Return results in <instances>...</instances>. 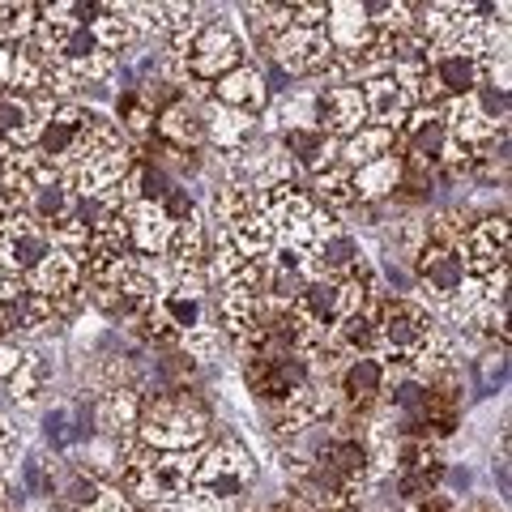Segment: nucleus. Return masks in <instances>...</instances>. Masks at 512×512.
Segmentation results:
<instances>
[{"instance_id":"393cba45","label":"nucleus","mask_w":512,"mask_h":512,"mask_svg":"<svg viewBox=\"0 0 512 512\" xmlns=\"http://www.w3.org/2000/svg\"><path fill=\"white\" fill-rule=\"evenodd\" d=\"M73 205H77V197L56 180V184H47V188H35V192H30L26 214L47 231V227H56V222L69 218V214H73Z\"/></svg>"},{"instance_id":"c756f323","label":"nucleus","mask_w":512,"mask_h":512,"mask_svg":"<svg viewBox=\"0 0 512 512\" xmlns=\"http://www.w3.org/2000/svg\"><path fill=\"white\" fill-rule=\"evenodd\" d=\"M158 210L167 214V222H171V227H180V222H188L192 214H201V210H197V201H192V192H188L184 184H180V188H171L167 197L158 201Z\"/></svg>"},{"instance_id":"20e7f679","label":"nucleus","mask_w":512,"mask_h":512,"mask_svg":"<svg viewBox=\"0 0 512 512\" xmlns=\"http://www.w3.org/2000/svg\"><path fill=\"white\" fill-rule=\"evenodd\" d=\"M244 380H248V389L261 406H278V402H286V397H295L299 389L316 384L312 367L303 355H248Z\"/></svg>"},{"instance_id":"e433bc0d","label":"nucleus","mask_w":512,"mask_h":512,"mask_svg":"<svg viewBox=\"0 0 512 512\" xmlns=\"http://www.w3.org/2000/svg\"><path fill=\"white\" fill-rule=\"evenodd\" d=\"M137 512H154V508H137Z\"/></svg>"},{"instance_id":"72a5a7b5","label":"nucleus","mask_w":512,"mask_h":512,"mask_svg":"<svg viewBox=\"0 0 512 512\" xmlns=\"http://www.w3.org/2000/svg\"><path fill=\"white\" fill-rule=\"evenodd\" d=\"M9 73H13V47L0 43V90L9 86Z\"/></svg>"},{"instance_id":"7ed1b4c3","label":"nucleus","mask_w":512,"mask_h":512,"mask_svg":"<svg viewBox=\"0 0 512 512\" xmlns=\"http://www.w3.org/2000/svg\"><path fill=\"white\" fill-rule=\"evenodd\" d=\"M248 56V47L244 39H239V30L231 22H205L197 30V39H192L188 47V56H184V73H188V82H201V86H214L222 73H231L239 69Z\"/></svg>"},{"instance_id":"423d86ee","label":"nucleus","mask_w":512,"mask_h":512,"mask_svg":"<svg viewBox=\"0 0 512 512\" xmlns=\"http://www.w3.org/2000/svg\"><path fill=\"white\" fill-rule=\"evenodd\" d=\"M457 248H461V261H466L470 278L500 274V269H508V218L491 214L483 222H466Z\"/></svg>"},{"instance_id":"9d476101","label":"nucleus","mask_w":512,"mask_h":512,"mask_svg":"<svg viewBox=\"0 0 512 512\" xmlns=\"http://www.w3.org/2000/svg\"><path fill=\"white\" fill-rule=\"evenodd\" d=\"M359 265H363L359 239L338 227L308 252V261H303V278H350Z\"/></svg>"},{"instance_id":"a211bd4d","label":"nucleus","mask_w":512,"mask_h":512,"mask_svg":"<svg viewBox=\"0 0 512 512\" xmlns=\"http://www.w3.org/2000/svg\"><path fill=\"white\" fill-rule=\"evenodd\" d=\"M256 133V116L248 111H235V107H222V103H205V141H214L227 154H235L244 141H252Z\"/></svg>"},{"instance_id":"c85d7f7f","label":"nucleus","mask_w":512,"mask_h":512,"mask_svg":"<svg viewBox=\"0 0 512 512\" xmlns=\"http://www.w3.org/2000/svg\"><path fill=\"white\" fill-rule=\"evenodd\" d=\"M222 329L218 325H201V329H192V333H184L180 338V346L188 350V359H214L218 350H222Z\"/></svg>"},{"instance_id":"cd10ccee","label":"nucleus","mask_w":512,"mask_h":512,"mask_svg":"<svg viewBox=\"0 0 512 512\" xmlns=\"http://www.w3.org/2000/svg\"><path fill=\"white\" fill-rule=\"evenodd\" d=\"M43 440L52 444V448H69V444L82 440V431L73 427V410L56 406L52 414H47V419H43Z\"/></svg>"},{"instance_id":"f257e3e1","label":"nucleus","mask_w":512,"mask_h":512,"mask_svg":"<svg viewBox=\"0 0 512 512\" xmlns=\"http://www.w3.org/2000/svg\"><path fill=\"white\" fill-rule=\"evenodd\" d=\"M256 478V461L244 444L235 436H222L214 444L201 448V461H197V478H192V491L210 495L218 504H235L239 495L252 487Z\"/></svg>"},{"instance_id":"aec40b11","label":"nucleus","mask_w":512,"mask_h":512,"mask_svg":"<svg viewBox=\"0 0 512 512\" xmlns=\"http://www.w3.org/2000/svg\"><path fill=\"white\" fill-rule=\"evenodd\" d=\"M397 150H402L397 133H389V128H376V124H363L359 133H350V137L342 141L338 163L350 167V171H359V167L376 163V158H384V154H397Z\"/></svg>"},{"instance_id":"f03ea898","label":"nucleus","mask_w":512,"mask_h":512,"mask_svg":"<svg viewBox=\"0 0 512 512\" xmlns=\"http://www.w3.org/2000/svg\"><path fill=\"white\" fill-rule=\"evenodd\" d=\"M410 278H414V291H419L423 308L440 312L444 303L461 291V282L470 278V269L461 261L457 244H440V239L423 235V248L414 252V261H410Z\"/></svg>"},{"instance_id":"4c0bfd02","label":"nucleus","mask_w":512,"mask_h":512,"mask_svg":"<svg viewBox=\"0 0 512 512\" xmlns=\"http://www.w3.org/2000/svg\"><path fill=\"white\" fill-rule=\"evenodd\" d=\"M0 278H5V274H0Z\"/></svg>"},{"instance_id":"b1692460","label":"nucleus","mask_w":512,"mask_h":512,"mask_svg":"<svg viewBox=\"0 0 512 512\" xmlns=\"http://www.w3.org/2000/svg\"><path fill=\"white\" fill-rule=\"evenodd\" d=\"M308 197L316 205H325V210H346V205H355V171L333 163L325 167L320 175H312V192Z\"/></svg>"},{"instance_id":"2eb2a0df","label":"nucleus","mask_w":512,"mask_h":512,"mask_svg":"<svg viewBox=\"0 0 512 512\" xmlns=\"http://www.w3.org/2000/svg\"><path fill=\"white\" fill-rule=\"evenodd\" d=\"M483 77H487L483 60H474V56H436V52H431V82H436L444 103L474 94Z\"/></svg>"},{"instance_id":"0eeeda50","label":"nucleus","mask_w":512,"mask_h":512,"mask_svg":"<svg viewBox=\"0 0 512 512\" xmlns=\"http://www.w3.org/2000/svg\"><path fill=\"white\" fill-rule=\"evenodd\" d=\"M384 384H389V363L380 355H355L338 367V389L346 410L355 414H372L384 397Z\"/></svg>"},{"instance_id":"bb28decb","label":"nucleus","mask_w":512,"mask_h":512,"mask_svg":"<svg viewBox=\"0 0 512 512\" xmlns=\"http://www.w3.org/2000/svg\"><path fill=\"white\" fill-rule=\"evenodd\" d=\"M423 235H427V227L419 218H389V227H384V248H389V261H393V256L414 261V252L423 248Z\"/></svg>"},{"instance_id":"a878e982","label":"nucleus","mask_w":512,"mask_h":512,"mask_svg":"<svg viewBox=\"0 0 512 512\" xmlns=\"http://www.w3.org/2000/svg\"><path fill=\"white\" fill-rule=\"evenodd\" d=\"M47 380H52V363H47L43 355H26V363L5 384H9V397L18 406H35L39 397L47 393Z\"/></svg>"},{"instance_id":"9b49d317","label":"nucleus","mask_w":512,"mask_h":512,"mask_svg":"<svg viewBox=\"0 0 512 512\" xmlns=\"http://www.w3.org/2000/svg\"><path fill=\"white\" fill-rule=\"evenodd\" d=\"M210 99L222 103V107H235V111H248V116H256V111L269 107V90H265V77L256 64H239V69L222 73L218 82L210 86Z\"/></svg>"},{"instance_id":"6ab92c4d","label":"nucleus","mask_w":512,"mask_h":512,"mask_svg":"<svg viewBox=\"0 0 512 512\" xmlns=\"http://www.w3.org/2000/svg\"><path fill=\"white\" fill-rule=\"evenodd\" d=\"M35 137H39V116L30 107V99H22L13 90H0V141L9 150H26V146H35Z\"/></svg>"},{"instance_id":"f704fd0d","label":"nucleus","mask_w":512,"mask_h":512,"mask_svg":"<svg viewBox=\"0 0 512 512\" xmlns=\"http://www.w3.org/2000/svg\"><path fill=\"white\" fill-rule=\"evenodd\" d=\"M5 338H13V308L0 303V342H5Z\"/></svg>"},{"instance_id":"5701e85b","label":"nucleus","mask_w":512,"mask_h":512,"mask_svg":"<svg viewBox=\"0 0 512 512\" xmlns=\"http://www.w3.org/2000/svg\"><path fill=\"white\" fill-rule=\"evenodd\" d=\"M90 35H94V43H99V52L120 56V52H128V47L141 39V30L128 22L124 5H103V13H99V18H94V26H90Z\"/></svg>"},{"instance_id":"dca6fc26","label":"nucleus","mask_w":512,"mask_h":512,"mask_svg":"<svg viewBox=\"0 0 512 512\" xmlns=\"http://www.w3.org/2000/svg\"><path fill=\"white\" fill-rule=\"evenodd\" d=\"M94 423H99L103 436H116L120 444L137 436L141 423V393L137 389H111L99 397V410H94Z\"/></svg>"},{"instance_id":"c9c22d12","label":"nucleus","mask_w":512,"mask_h":512,"mask_svg":"<svg viewBox=\"0 0 512 512\" xmlns=\"http://www.w3.org/2000/svg\"><path fill=\"white\" fill-rule=\"evenodd\" d=\"M397 512H414V508H397Z\"/></svg>"},{"instance_id":"ddd939ff","label":"nucleus","mask_w":512,"mask_h":512,"mask_svg":"<svg viewBox=\"0 0 512 512\" xmlns=\"http://www.w3.org/2000/svg\"><path fill=\"white\" fill-rule=\"evenodd\" d=\"M154 133L167 150H197L205 141V107L192 99H180L154 120Z\"/></svg>"},{"instance_id":"2f4dec72","label":"nucleus","mask_w":512,"mask_h":512,"mask_svg":"<svg viewBox=\"0 0 512 512\" xmlns=\"http://www.w3.org/2000/svg\"><path fill=\"white\" fill-rule=\"evenodd\" d=\"M478 367H483V389H487V393H491V389H500L504 376H508L504 350H500V355H483V359H478Z\"/></svg>"},{"instance_id":"1a4fd4ad","label":"nucleus","mask_w":512,"mask_h":512,"mask_svg":"<svg viewBox=\"0 0 512 512\" xmlns=\"http://www.w3.org/2000/svg\"><path fill=\"white\" fill-rule=\"evenodd\" d=\"M278 150L291 158V167H303V171H308V180H312V175H320L325 167L338 163L342 141L329 137V133H320V128H282V133H278Z\"/></svg>"},{"instance_id":"4be33fe9","label":"nucleus","mask_w":512,"mask_h":512,"mask_svg":"<svg viewBox=\"0 0 512 512\" xmlns=\"http://www.w3.org/2000/svg\"><path fill=\"white\" fill-rule=\"evenodd\" d=\"M402 188V154H384L355 171V201H384Z\"/></svg>"},{"instance_id":"473e14b6","label":"nucleus","mask_w":512,"mask_h":512,"mask_svg":"<svg viewBox=\"0 0 512 512\" xmlns=\"http://www.w3.org/2000/svg\"><path fill=\"white\" fill-rule=\"evenodd\" d=\"M414 512H457V504H453V495L440 487V491H431L427 500H419V508H414Z\"/></svg>"},{"instance_id":"7c9ffc66","label":"nucleus","mask_w":512,"mask_h":512,"mask_svg":"<svg viewBox=\"0 0 512 512\" xmlns=\"http://www.w3.org/2000/svg\"><path fill=\"white\" fill-rule=\"evenodd\" d=\"M26 355H30V350H26L18 338H5V342H0V380H9L13 372H18V367L26 363Z\"/></svg>"},{"instance_id":"6e6552de","label":"nucleus","mask_w":512,"mask_h":512,"mask_svg":"<svg viewBox=\"0 0 512 512\" xmlns=\"http://www.w3.org/2000/svg\"><path fill=\"white\" fill-rule=\"evenodd\" d=\"M367 124L363 90L359 86H320L316 90V128L329 137L346 141L350 133H359Z\"/></svg>"},{"instance_id":"f3484780","label":"nucleus","mask_w":512,"mask_h":512,"mask_svg":"<svg viewBox=\"0 0 512 512\" xmlns=\"http://www.w3.org/2000/svg\"><path fill=\"white\" fill-rule=\"evenodd\" d=\"M372 35H376V30L367 26V18H363V5H355V0H338V5H329V18H325V39H329L333 52L350 56V52H359L363 43H372Z\"/></svg>"},{"instance_id":"4468645a","label":"nucleus","mask_w":512,"mask_h":512,"mask_svg":"<svg viewBox=\"0 0 512 512\" xmlns=\"http://www.w3.org/2000/svg\"><path fill=\"white\" fill-rule=\"evenodd\" d=\"M124 222H128V244H133L137 256H163L167 252L175 227L154 201H137L133 210L124 214Z\"/></svg>"},{"instance_id":"39448f33","label":"nucleus","mask_w":512,"mask_h":512,"mask_svg":"<svg viewBox=\"0 0 512 512\" xmlns=\"http://www.w3.org/2000/svg\"><path fill=\"white\" fill-rule=\"evenodd\" d=\"M52 235L30 214H5L0 222V274H35V269L52 256Z\"/></svg>"},{"instance_id":"412c9836","label":"nucleus","mask_w":512,"mask_h":512,"mask_svg":"<svg viewBox=\"0 0 512 512\" xmlns=\"http://www.w3.org/2000/svg\"><path fill=\"white\" fill-rule=\"evenodd\" d=\"M227 239H231V248L244 256V261H265V256L278 248V231H274V222L261 214V205H256L252 214L239 218L235 227L227 231Z\"/></svg>"},{"instance_id":"f8f14e48","label":"nucleus","mask_w":512,"mask_h":512,"mask_svg":"<svg viewBox=\"0 0 512 512\" xmlns=\"http://www.w3.org/2000/svg\"><path fill=\"white\" fill-rule=\"evenodd\" d=\"M363 107H367V124H376V128H389V133H402V124L410 116V99L402 94V86L393 82L389 73L384 77H372V82H363Z\"/></svg>"}]
</instances>
